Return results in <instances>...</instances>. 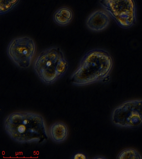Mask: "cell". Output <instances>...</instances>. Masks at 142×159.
Instances as JSON below:
<instances>
[{"label": "cell", "instance_id": "6da1fadb", "mask_svg": "<svg viewBox=\"0 0 142 159\" xmlns=\"http://www.w3.org/2000/svg\"><path fill=\"white\" fill-rule=\"evenodd\" d=\"M6 133L18 143L46 142L48 139L44 118L37 113L17 111L8 114L3 120Z\"/></svg>", "mask_w": 142, "mask_h": 159}, {"label": "cell", "instance_id": "7a4b0ae2", "mask_svg": "<svg viewBox=\"0 0 142 159\" xmlns=\"http://www.w3.org/2000/svg\"><path fill=\"white\" fill-rule=\"evenodd\" d=\"M113 65V58L109 52L101 48H93L85 53L70 80L78 87L105 81L108 80Z\"/></svg>", "mask_w": 142, "mask_h": 159}, {"label": "cell", "instance_id": "3957f363", "mask_svg": "<svg viewBox=\"0 0 142 159\" xmlns=\"http://www.w3.org/2000/svg\"><path fill=\"white\" fill-rule=\"evenodd\" d=\"M33 68L41 81L50 85L66 73L69 63L60 48L52 47L39 53L33 62Z\"/></svg>", "mask_w": 142, "mask_h": 159}, {"label": "cell", "instance_id": "277c9868", "mask_svg": "<svg viewBox=\"0 0 142 159\" xmlns=\"http://www.w3.org/2000/svg\"><path fill=\"white\" fill-rule=\"evenodd\" d=\"M99 2L121 28H130L135 24L137 13L135 0H100Z\"/></svg>", "mask_w": 142, "mask_h": 159}, {"label": "cell", "instance_id": "5b68a950", "mask_svg": "<svg viewBox=\"0 0 142 159\" xmlns=\"http://www.w3.org/2000/svg\"><path fill=\"white\" fill-rule=\"evenodd\" d=\"M37 47L33 39L27 36L13 38L7 48V54L18 68H29L35 55Z\"/></svg>", "mask_w": 142, "mask_h": 159}, {"label": "cell", "instance_id": "8992f818", "mask_svg": "<svg viewBox=\"0 0 142 159\" xmlns=\"http://www.w3.org/2000/svg\"><path fill=\"white\" fill-rule=\"evenodd\" d=\"M114 125L119 127L135 128L142 125V100L127 101L114 109L111 114Z\"/></svg>", "mask_w": 142, "mask_h": 159}, {"label": "cell", "instance_id": "52a82bcc", "mask_svg": "<svg viewBox=\"0 0 142 159\" xmlns=\"http://www.w3.org/2000/svg\"><path fill=\"white\" fill-rule=\"evenodd\" d=\"M110 16L105 11L98 10L91 13L86 20L87 28L94 32H100L109 25Z\"/></svg>", "mask_w": 142, "mask_h": 159}, {"label": "cell", "instance_id": "ba28073f", "mask_svg": "<svg viewBox=\"0 0 142 159\" xmlns=\"http://www.w3.org/2000/svg\"><path fill=\"white\" fill-rule=\"evenodd\" d=\"M49 134L52 141L57 143H61L65 141L68 138V126L63 122H56L50 127Z\"/></svg>", "mask_w": 142, "mask_h": 159}, {"label": "cell", "instance_id": "9c48e42d", "mask_svg": "<svg viewBox=\"0 0 142 159\" xmlns=\"http://www.w3.org/2000/svg\"><path fill=\"white\" fill-rule=\"evenodd\" d=\"M73 17V11L66 6L60 7L54 12L53 20L55 23L61 27L68 25L71 22Z\"/></svg>", "mask_w": 142, "mask_h": 159}, {"label": "cell", "instance_id": "30bf717a", "mask_svg": "<svg viewBox=\"0 0 142 159\" xmlns=\"http://www.w3.org/2000/svg\"><path fill=\"white\" fill-rule=\"evenodd\" d=\"M118 159H141L142 157L135 149L128 148L122 150L117 155Z\"/></svg>", "mask_w": 142, "mask_h": 159}, {"label": "cell", "instance_id": "8fae6325", "mask_svg": "<svg viewBox=\"0 0 142 159\" xmlns=\"http://www.w3.org/2000/svg\"><path fill=\"white\" fill-rule=\"evenodd\" d=\"M20 0H0V14L3 15L12 11Z\"/></svg>", "mask_w": 142, "mask_h": 159}, {"label": "cell", "instance_id": "7c38bea8", "mask_svg": "<svg viewBox=\"0 0 142 159\" xmlns=\"http://www.w3.org/2000/svg\"><path fill=\"white\" fill-rule=\"evenodd\" d=\"M87 155L82 152H77L72 155V159H88Z\"/></svg>", "mask_w": 142, "mask_h": 159}, {"label": "cell", "instance_id": "4fadbf2b", "mask_svg": "<svg viewBox=\"0 0 142 159\" xmlns=\"http://www.w3.org/2000/svg\"><path fill=\"white\" fill-rule=\"evenodd\" d=\"M95 158V159H103V158L105 159V158L102 157H97Z\"/></svg>", "mask_w": 142, "mask_h": 159}]
</instances>
